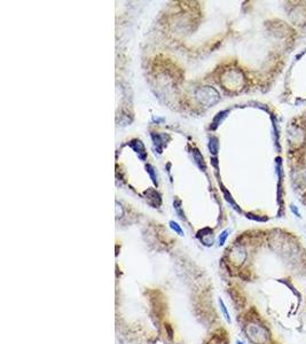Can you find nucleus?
Masks as SVG:
<instances>
[{
	"instance_id": "3",
	"label": "nucleus",
	"mask_w": 306,
	"mask_h": 344,
	"mask_svg": "<svg viewBox=\"0 0 306 344\" xmlns=\"http://www.w3.org/2000/svg\"><path fill=\"white\" fill-rule=\"evenodd\" d=\"M170 225H171V227H172V230H174V231H176L177 233H178V234H180V235H183V233H182V230H181V228H180V226H179V225H178V224H177V223H174V221H170Z\"/></svg>"
},
{
	"instance_id": "4",
	"label": "nucleus",
	"mask_w": 306,
	"mask_h": 344,
	"mask_svg": "<svg viewBox=\"0 0 306 344\" xmlns=\"http://www.w3.org/2000/svg\"><path fill=\"white\" fill-rule=\"evenodd\" d=\"M227 236H228V231H224L220 234V236H219V245H222L224 243H225L226 241V239H227Z\"/></svg>"
},
{
	"instance_id": "1",
	"label": "nucleus",
	"mask_w": 306,
	"mask_h": 344,
	"mask_svg": "<svg viewBox=\"0 0 306 344\" xmlns=\"http://www.w3.org/2000/svg\"><path fill=\"white\" fill-rule=\"evenodd\" d=\"M248 334H249V338H251L253 342H263L266 338V332H265V329L257 326V325L249 326Z\"/></svg>"
},
{
	"instance_id": "5",
	"label": "nucleus",
	"mask_w": 306,
	"mask_h": 344,
	"mask_svg": "<svg viewBox=\"0 0 306 344\" xmlns=\"http://www.w3.org/2000/svg\"><path fill=\"white\" fill-rule=\"evenodd\" d=\"M210 150H211V153H213V154H216L217 153V147H218V143H217V140H216L215 138L212 139V142L210 141Z\"/></svg>"
},
{
	"instance_id": "6",
	"label": "nucleus",
	"mask_w": 306,
	"mask_h": 344,
	"mask_svg": "<svg viewBox=\"0 0 306 344\" xmlns=\"http://www.w3.org/2000/svg\"><path fill=\"white\" fill-rule=\"evenodd\" d=\"M236 344H244V343H243V342H241V341H237V342H236Z\"/></svg>"
},
{
	"instance_id": "2",
	"label": "nucleus",
	"mask_w": 306,
	"mask_h": 344,
	"mask_svg": "<svg viewBox=\"0 0 306 344\" xmlns=\"http://www.w3.org/2000/svg\"><path fill=\"white\" fill-rule=\"evenodd\" d=\"M219 304H220L221 311H222V313H224V316H225V319L227 320L228 322H231V317H229V313H228V311H227V308H226L225 303L222 302V299H219Z\"/></svg>"
}]
</instances>
